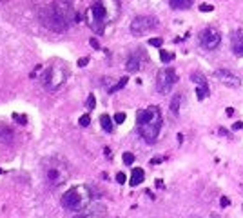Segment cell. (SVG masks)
<instances>
[{
  "instance_id": "cell-1",
  "label": "cell",
  "mask_w": 243,
  "mask_h": 218,
  "mask_svg": "<svg viewBox=\"0 0 243 218\" xmlns=\"http://www.w3.org/2000/svg\"><path fill=\"white\" fill-rule=\"evenodd\" d=\"M120 15V2L118 0H95L87 11V22L93 31L104 33L107 24L114 22Z\"/></svg>"
},
{
  "instance_id": "cell-2",
  "label": "cell",
  "mask_w": 243,
  "mask_h": 218,
  "mask_svg": "<svg viewBox=\"0 0 243 218\" xmlns=\"http://www.w3.org/2000/svg\"><path fill=\"white\" fill-rule=\"evenodd\" d=\"M138 131L147 144H154L161 131V111L158 105H149L147 109H142L136 114Z\"/></svg>"
},
{
  "instance_id": "cell-3",
  "label": "cell",
  "mask_w": 243,
  "mask_h": 218,
  "mask_svg": "<svg viewBox=\"0 0 243 218\" xmlns=\"http://www.w3.org/2000/svg\"><path fill=\"white\" fill-rule=\"evenodd\" d=\"M42 171H44V180L49 189H56V187L63 186L69 178V171L63 162L56 160V158H47L44 160L42 164Z\"/></svg>"
},
{
  "instance_id": "cell-4",
  "label": "cell",
  "mask_w": 243,
  "mask_h": 218,
  "mask_svg": "<svg viewBox=\"0 0 243 218\" xmlns=\"http://www.w3.org/2000/svg\"><path fill=\"white\" fill-rule=\"evenodd\" d=\"M91 189L87 186H74L63 193L62 206L67 211H84L91 204Z\"/></svg>"
},
{
  "instance_id": "cell-5",
  "label": "cell",
  "mask_w": 243,
  "mask_h": 218,
  "mask_svg": "<svg viewBox=\"0 0 243 218\" xmlns=\"http://www.w3.org/2000/svg\"><path fill=\"white\" fill-rule=\"evenodd\" d=\"M67 76H69L67 67L63 64H54L49 69H45V73L42 76V84H44V87L49 89V91H58L65 84Z\"/></svg>"
},
{
  "instance_id": "cell-6",
  "label": "cell",
  "mask_w": 243,
  "mask_h": 218,
  "mask_svg": "<svg viewBox=\"0 0 243 218\" xmlns=\"http://www.w3.org/2000/svg\"><path fill=\"white\" fill-rule=\"evenodd\" d=\"M51 7H53L56 18L60 20V24L65 29H69V26L74 22V15H76L73 7V2L71 0H54L51 4Z\"/></svg>"
},
{
  "instance_id": "cell-7",
  "label": "cell",
  "mask_w": 243,
  "mask_h": 218,
  "mask_svg": "<svg viewBox=\"0 0 243 218\" xmlns=\"http://www.w3.org/2000/svg\"><path fill=\"white\" fill-rule=\"evenodd\" d=\"M178 82V75L172 67H163L160 69L158 75H156V89L158 93L161 94H167L174 87V84Z\"/></svg>"
},
{
  "instance_id": "cell-8",
  "label": "cell",
  "mask_w": 243,
  "mask_h": 218,
  "mask_svg": "<svg viewBox=\"0 0 243 218\" xmlns=\"http://www.w3.org/2000/svg\"><path fill=\"white\" fill-rule=\"evenodd\" d=\"M198 42H200V46L203 49L212 51V49H216V47L222 44V35H220V31H218L216 27H205V29L200 33Z\"/></svg>"
},
{
  "instance_id": "cell-9",
  "label": "cell",
  "mask_w": 243,
  "mask_h": 218,
  "mask_svg": "<svg viewBox=\"0 0 243 218\" xmlns=\"http://www.w3.org/2000/svg\"><path fill=\"white\" fill-rule=\"evenodd\" d=\"M38 18H40V22H42L47 29H51V31H56V33L67 31L62 24H60V20L56 18V15H54V11H53L51 6H45V7H42V9L38 11Z\"/></svg>"
},
{
  "instance_id": "cell-10",
  "label": "cell",
  "mask_w": 243,
  "mask_h": 218,
  "mask_svg": "<svg viewBox=\"0 0 243 218\" xmlns=\"http://www.w3.org/2000/svg\"><path fill=\"white\" fill-rule=\"evenodd\" d=\"M154 27H156V20L152 17H136L134 20L131 22V33L136 35V36L145 35V33H149Z\"/></svg>"
},
{
  "instance_id": "cell-11",
  "label": "cell",
  "mask_w": 243,
  "mask_h": 218,
  "mask_svg": "<svg viewBox=\"0 0 243 218\" xmlns=\"http://www.w3.org/2000/svg\"><path fill=\"white\" fill-rule=\"evenodd\" d=\"M214 76H216V80H220L227 87H240L241 85V78L236 76L234 73L227 71V69H218V71L214 73Z\"/></svg>"
},
{
  "instance_id": "cell-12",
  "label": "cell",
  "mask_w": 243,
  "mask_h": 218,
  "mask_svg": "<svg viewBox=\"0 0 243 218\" xmlns=\"http://www.w3.org/2000/svg\"><path fill=\"white\" fill-rule=\"evenodd\" d=\"M231 47H232L236 56H243V27L236 29L231 35Z\"/></svg>"
},
{
  "instance_id": "cell-13",
  "label": "cell",
  "mask_w": 243,
  "mask_h": 218,
  "mask_svg": "<svg viewBox=\"0 0 243 218\" xmlns=\"http://www.w3.org/2000/svg\"><path fill=\"white\" fill-rule=\"evenodd\" d=\"M125 69L129 73H136L142 69V58H140V53H133L125 62Z\"/></svg>"
},
{
  "instance_id": "cell-14",
  "label": "cell",
  "mask_w": 243,
  "mask_h": 218,
  "mask_svg": "<svg viewBox=\"0 0 243 218\" xmlns=\"http://www.w3.org/2000/svg\"><path fill=\"white\" fill-rule=\"evenodd\" d=\"M143 178H145V173H143V169H140V167H134L133 169V175H131V186L133 187H136V186H140L142 182H143Z\"/></svg>"
},
{
  "instance_id": "cell-15",
  "label": "cell",
  "mask_w": 243,
  "mask_h": 218,
  "mask_svg": "<svg viewBox=\"0 0 243 218\" xmlns=\"http://www.w3.org/2000/svg\"><path fill=\"white\" fill-rule=\"evenodd\" d=\"M172 9H189L192 6V0H169Z\"/></svg>"
},
{
  "instance_id": "cell-16",
  "label": "cell",
  "mask_w": 243,
  "mask_h": 218,
  "mask_svg": "<svg viewBox=\"0 0 243 218\" xmlns=\"http://www.w3.org/2000/svg\"><path fill=\"white\" fill-rule=\"evenodd\" d=\"M100 124H102V129H104V131H107V133H113L114 125H113V120H111V116H109V114H102V116H100Z\"/></svg>"
},
{
  "instance_id": "cell-17",
  "label": "cell",
  "mask_w": 243,
  "mask_h": 218,
  "mask_svg": "<svg viewBox=\"0 0 243 218\" xmlns=\"http://www.w3.org/2000/svg\"><path fill=\"white\" fill-rule=\"evenodd\" d=\"M180 105H181V94H174L171 100V113L178 114L180 113Z\"/></svg>"
},
{
  "instance_id": "cell-18",
  "label": "cell",
  "mask_w": 243,
  "mask_h": 218,
  "mask_svg": "<svg viewBox=\"0 0 243 218\" xmlns=\"http://www.w3.org/2000/svg\"><path fill=\"white\" fill-rule=\"evenodd\" d=\"M209 94H211V91H209V85H207V84H201V85L196 87V98H198V100L207 98Z\"/></svg>"
},
{
  "instance_id": "cell-19",
  "label": "cell",
  "mask_w": 243,
  "mask_h": 218,
  "mask_svg": "<svg viewBox=\"0 0 243 218\" xmlns=\"http://www.w3.org/2000/svg\"><path fill=\"white\" fill-rule=\"evenodd\" d=\"M127 80H129L127 76H122V78L114 84V85H111V87H109V93H116V91H120V89H124V87H125V84H127Z\"/></svg>"
},
{
  "instance_id": "cell-20",
  "label": "cell",
  "mask_w": 243,
  "mask_h": 218,
  "mask_svg": "<svg viewBox=\"0 0 243 218\" xmlns=\"http://www.w3.org/2000/svg\"><path fill=\"white\" fill-rule=\"evenodd\" d=\"M93 209H87V211H82V213H78V215H74L73 218H100L104 213H96V215H93L91 213Z\"/></svg>"
},
{
  "instance_id": "cell-21",
  "label": "cell",
  "mask_w": 243,
  "mask_h": 218,
  "mask_svg": "<svg viewBox=\"0 0 243 218\" xmlns=\"http://www.w3.org/2000/svg\"><path fill=\"white\" fill-rule=\"evenodd\" d=\"M190 80L196 84V85H201V84H207V80H205V76L201 75L200 71H194L192 75H190Z\"/></svg>"
},
{
  "instance_id": "cell-22",
  "label": "cell",
  "mask_w": 243,
  "mask_h": 218,
  "mask_svg": "<svg viewBox=\"0 0 243 218\" xmlns=\"http://www.w3.org/2000/svg\"><path fill=\"white\" fill-rule=\"evenodd\" d=\"M13 131H11L9 127H6V125H0V138L2 140H11L13 138Z\"/></svg>"
},
{
  "instance_id": "cell-23",
  "label": "cell",
  "mask_w": 243,
  "mask_h": 218,
  "mask_svg": "<svg viewBox=\"0 0 243 218\" xmlns=\"http://www.w3.org/2000/svg\"><path fill=\"white\" fill-rule=\"evenodd\" d=\"M160 58H161V62H163V64H169L171 60H174V55H172V53H169V51H163V49H161V51H160Z\"/></svg>"
},
{
  "instance_id": "cell-24",
  "label": "cell",
  "mask_w": 243,
  "mask_h": 218,
  "mask_svg": "<svg viewBox=\"0 0 243 218\" xmlns=\"http://www.w3.org/2000/svg\"><path fill=\"white\" fill-rule=\"evenodd\" d=\"M78 124L82 125V127H87V125L91 124V116H89V114H82L80 120H78Z\"/></svg>"
},
{
  "instance_id": "cell-25",
  "label": "cell",
  "mask_w": 243,
  "mask_h": 218,
  "mask_svg": "<svg viewBox=\"0 0 243 218\" xmlns=\"http://www.w3.org/2000/svg\"><path fill=\"white\" fill-rule=\"evenodd\" d=\"M85 105H87V109H95L96 98L93 96V94H89V96H87V100H85Z\"/></svg>"
},
{
  "instance_id": "cell-26",
  "label": "cell",
  "mask_w": 243,
  "mask_h": 218,
  "mask_svg": "<svg viewBox=\"0 0 243 218\" xmlns=\"http://www.w3.org/2000/svg\"><path fill=\"white\" fill-rule=\"evenodd\" d=\"M134 162V155L133 153H124V164L125 166H131Z\"/></svg>"
},
{
  "instance_id": "cell-27",
  "label": "cell",
  "mask_w": 243,
  "mask_h": 218,
  "mask_svg": "<svg viewBox=\"0 0 243 218\" xmlns=\"http://www.w3.org/2000/svg\"><path fill=\"white\" fill-rule=\"evenodd\" d=\"M200 11H203V13H211V11H214V6H212V4H200Z\"/></svg>"
},
{
  "instance_id": "cell-28",
  "label": "cell",
  "mask_w": 243,
  "mask_h": 218,
  "mask_svg": "<svg viewBox=\"0 0 243 218\" xmlns=\"http://www.w3.org/2000/svg\"><path fill=\"white\" fill-rule=\"evenodd\" d=\"M114 122L116 124H124L125 122V113H116L114 114Z\"/></svg>"
},
{
  "instance_id": "cell-29",
  "label": "cell",
  "mask_w": 243,
  "mask_h": 218,
  "mask_svg": "<svg viewBox=\"0 0 243 218\" xmlns=\"http://www.w3.org/2000/svg\"><path fill=\"white\" fill-rule=\"evenodd\" d=\"M149 44H151V46H154V47H161L163 40H161V38H151V40H149Z\"/></svg>"
},
{
  "instance_id": "cell-30",
  "label": "cell",
  "mask_w": 243,
  "mask_h": 218,
  "mask_svg": "<svg viewBox=\"0 0 243 218\" xmlns=\"http://www.w3.org/2000/svg\"><path fill=\"white\" fill-rule=\"evenodd\" d=\"M125 180H127V177L124 175V173H118V175H116V182H118V184H125Z\"/></svg>"
},
{
  "instance_id": "cell-31",
  "label": "cell",
  "mask_w": 243,
  "mask_h": 218,
  "mask_svg": "<svg viewBox=\"0 0 243 218\" xmlns=\"http://www.w3.org/2000/svg\"><path fill=\"white\" fill-rule=\"evenodd\" d=\"M240 129H243V122H241V120H238V122H234V124H232V131H240Z\"/></svg>"
},
{
  "instance_id": "cell-32",
  "label": "cell",
  "mask_w": 243,
  "mask_h": 218,
  "mask_svg": "<svg viewBox=\"0 0 243 218\" xmlns=\"http://www.w3.org/2000/svg\"><path fill=\"white\" fill-rule=\"evenodd\" d=\"M13 118H15V120H18V122H22V125L26 124V120H27V118H26L24 114H22V116H20V114H16V113L13 114Z\"/></svg>"
},
{
  "instance_id": "cell-33",
  "label": "cell",
  "mask_w": 243,
  "mask_h": 218,
  "mask_svg": "<svg viewBox=\"0 0 243 218\" xmlns=\"http://www.w3.org/2000/svg\"><path fill=\"white\" fill-rule=\"evenodd\" d=\"M229 204H231V200H229L227 196H222V200H220V206H222V207H227Z\"/></svg>"
},
{
  "instance_id": "cell-34",
  "label": "cell",
  "mask_w": 243,
  "mask_h": 218,
  "mask_svg": "<svg viewBox=\"0 0 243 218\" xmlns=\"http://www.w3.org/2000/svg\"><path fill=\"white\" fill-rule=\"evenodd\" d=\"M87 62H89V58H80V60H78V65H80V67H85V65H87Z\"/></svg>"
},
{
  "instance_id": "cell-35",
  "label": "cell",
  "mask_w": 243,
  "mask_h": 218,
  "mask_svg": "<svg viewBox=\"0 0 243 218\" xmlns=\"http://www.w3.org/2000/svg\"><path fill=\"white\" fill-rule=\"evenodd\" d=\"M89 44H91L95 49H98V47H100V44H98V40H96V38H91V40H89Z\"/></svg>"
},
{
  "instance_id": "cell-36",
  "label": "cell",
  "mask_w": 243,
  "mask_h": 218,
  "mask_svg": "<svg viewBox=\"0 0 243 218\" xmlns=\"http://www.w3.org/2000/svg\"><path fill=\"white\" fill-rule=\"evenodd\" d=\"M225 113H227V116H232V114H234V107H227Z\"/></svg>"
},
{
  "instance_id": "cell-37",
  "label": "cell",
  "mask_w": 243,
  "mask_h": 218,
  "mask_svg": "<svg viewBox=\"0 0 243 218\" xmlns=\"http://www.w3.org/2000/svg\"><path fill=\"white\" fill-rule=\"evenodd\" d=\"M104 153H105L107 158H111V156H113V153H111V149H109V147H105V149H104Z\"/></svg>"
},
{
  "instance_id": "cell-38",
  "label": "cell",
  "mask_w": 243,
  "mask_h": 218,
  "mask_svg": "<svg viewBox=\"0 0 243 218\" xmlns=\"http://www.w3.org/2000/svg\"><path fill=\"white\" fill-rule=\"evenodd\" d=\"M220 135H227V136H229V131H227L225 127H220Z\"/></svg>"
},
{
  "instance_id": "cell-39",
  "label": "cell",
  "mask_w": 243,
  "mask_h": 218,
  "mask_svg": "<svg viewBox=\"0 0 243 218\" xmlns=\"http://www.w3.org/2000/svg\"><path fill=\"white\" fill-rule=\"evenodd\" d=\"M0 2H7V0H0Z\"/></svg>"
},
{
  "instance_id": "cell-40",
  "label": "cell",
  "mask_w": 243,
  "mask_h": 218,
  "mask_svg": "<svg viewBox=\"0 0 243 218\" xmlns=\"http://www.w3.org/2000/svg\"><path fill=\"white\" fill-rule=\"evenodd\" d=\"M0 173H2V169H0Z\"/></svg>"
}]
</instances>
